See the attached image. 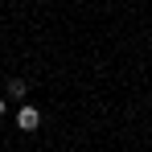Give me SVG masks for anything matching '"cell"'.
Segmentation results:
<instances>
[{
  "label": "cell",
  "mask_w": 152,
  "mask_h": 152,
  "mask_svg": "<svg viewBox=\"0 0 152 152\" xmlns=\"http://www.w3.org/2000/svg\"><path fill=\"white\" fill-rule=\"evenodd\" d=\"M17 127H21V132H37V127H41V111H37L33 103H21V107H17Z\"/></svg>",
  "instance_id": "cell-1"
},
{
  "label": "cell",
  "mask_w": 152,
  "mask_h": 152,
  "mask_svg": "<svg viewBox=\"0 0 152 152\" xmlns=\"http://www.w3.org/2000/svg\"><path fill=\"white\" fill-rule=\"evenodd\" d=\"M4 95H8V99H17V103H21V99L29 95V82H25V78H8V86H4Z\"/></svg>",
  "instance_id": "cell-2"
},
{
  "label": "cell",
  "mask_w": 152,
  "mask_h": 152,
  "mask_svg": "<svg viewBox=\"0 0 152 152\" xmlns=\"http://www.w3.org/2000/svg\"><path fill=\"white\" fill-rule=\"evenodd\" d=\"M4 115H8V99L0 95V119H4Z\"/></svg>",
  "instance_id": "cell-3"
}]
</instances>
